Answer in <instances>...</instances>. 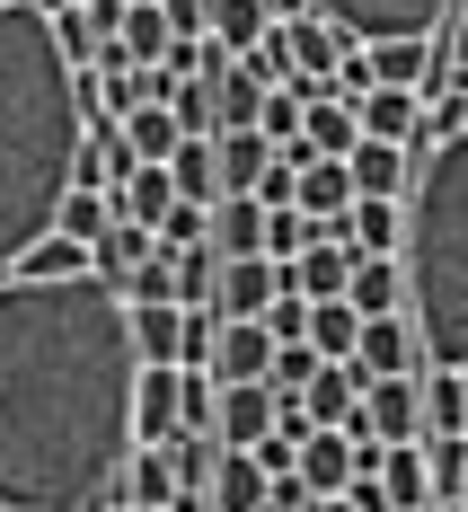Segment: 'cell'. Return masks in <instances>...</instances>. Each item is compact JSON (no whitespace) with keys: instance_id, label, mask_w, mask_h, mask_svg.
<instances>
[{"instance_id":"9","label":"cell","mask_w":468,"mask_h":512,"mask_svg":"<svg viewBox=\"0 0 468 512\" xmlns=\"http://www.w3.org/2000/svg\"><path fill=\"white\" fill-rule=\"evenodd\" d=\"M416 142H380V133H363L354 151H345V168H354V195H398L407 204V186H416Z\"/></svg>"},{"instance_id":"20","label":"cell","mask_w":468,"mask_h":512,"mask_svg":"<svg viewBox=\"0 0 468 512\" xmlns=\"http://www.w3.org/2000/svg\"><path fill=\"white\" fill-rule=\"evenodd\" d=\"M204 89H212V133H239V124H257V106H265V80L248 71V62H239V53H230L221 71H212Z\"/></svg>"},{"instance_id":"21","label":"cell","mask_w":468,"mask_h":512,"mask_svg":"<svg viewBox=\"0 0 468 512\" xmlns=\"http://www.w3.org/2000/svg\"><path fill=\"white\" fill-rule=\"evenodd\" d=\"M265 159H274V142H265L257 124H239V133H212V168H221V195H257Z\"/></svg>"},{"instance_id":"5","label":"cell","mask_w":468,"mask_h":512,"mask_svg":"<svg viewBox=\"0 0 468 512\" xmlns=\"http://www.w3.org/2000/svg\"><path fill=\"white\" fill-rule=\"evenodd\" d=\"M310 9H327L345 36H442V18H451V0H310Z\"/></svg>"},{"instance_id":"16","label":"cell","mask_w":468,"mask_h":512,"mask_svg":"<svg viewBox=\"0 0 468 512\" xmlns=\"http://www.w3.org/2000/svg\"><path fill=\"white\" fill-rule=\"evenodd\" d=\"M345 239H354V256H398L407 248V204L398 195H354L345 204Z\"/></svg>"},{"instance_id":"43","label":"cell","mask_w":468,"mask_h":512,"mask_svg":"<svg viewBox=\"0 0 468 512\" xmlns=\"http://www.w3.org/2000/svg\"><path fill=\"white\" fill-rule=\"evenodd\" d=\"M310 512H354V504H345V495H318V504Z\"/></svg>"},{"instance_id":"27","label":"cell","mask_w":468,"mask_h":512,"mask_svg":"<svg viewBox=\"0 0 468 512\" xmlns=\"http://www.w3.org/2000/svg\"><path fill=\"white\" fill-rule=\"evenodd\" d=\"M168 204H177V177H168V159H133V168H124V186H115V212L159 221Z\"/></svg>"},{"instance_id":"7","label":"cell","mask_w":468,"mask_h":512,"mask_svg":"<svg viewBox=\"0 0 468 512\" xmlns=\"http://www.w3.org/2000/svg\"><path fill=\"white\" fill-rule=\"evenodd\" d=\"M283 283H292V265H274L265 248L257 256H221V274H212V309H221V318H257Z\"/></svg>"},{"instance_id":"33","label":"cell","mask_w":468,"mask_h":512,"mask_svg":"<svg viewBox=\"0 0 468 512\" xmlns=\"http://www.w3.org/2000/svg\"><path fill=\"white\" fill-rule=\"evenodd\" d=\"M177 115H168V98H151V106H124V142H133V159H168L177 151Z\"/></svg>"},{"instance_id":"15","label":"cell","mask_w":468,"mask_h":512,"mask_svg":"<svg viewBox=\"0 0 468 512\" xmlns=\"http://www.w3.org/2000/svg\"><path fill=\"white\" fill-rule=\"evenodd\" d=\"M354 115H363V133H380V142H416V151H424V98H416V89L371 80L363 98H354Z\"/></svg>"},{"instance_id":"14","label":"cell","mask_w":468,"mask_h":512,"mask_svg":"<svg viewBox=\"0 0 468 512\" xmlns=\"http://www.w3.org/2000/svg\"><path fill=\"white\" fill-rule=\"evenodd\" d=\"M265 362H274V336H265V318H221V336H212V380H265Z\"/></svg>"},{"instance_id":"48","label":"cell","mask_w":468,"mask_h":512,"mask_svg":"<svg viewBox=\"0 0 468 512\" xmlns=\"http://www.w3.org/2000/svg\"><path fill=\"white\" fill-rule=\"evenodd\" d=\"M460 433H468V415H460Z\"/></svg>"},{"instance_id":"45","label":"cell","mask_w":468,"mask_h":512,"mask_svg":"<svg viewBox=\"0 0 468 512\" xmlns=\"http://www.w3.org/2000/svg\"><path fill=\"white\" fill-rule=\"evenodd\" d=\"M115 512H159V504H115Z\"/></svg>"},{"instance_id":"10","label":"cell","mask_w":468,"mask_h":512,"mask_svg":"<svg viewBox=\"0 0 468 512\" xmlns=\"http://www.w3.org/2000/svg\"><path fill=\"white\" fill-rule=\"evenodd\" d=\"M354 362H363V371H424L416 318H407V309H371L363 336H354Z\"/></svg>"},{"instance_id":"3","label":"cell","mask_w":468,"mask_h":512,"mask_svg":"<svg viewBox=\"0 0 468 512\" xmlns=\"http://www.w3.org/2000/svg\"><path fill=\"white\" fill-rule=\"evenodd\" d=\"M407 318L424 362H468V124L433 133L407 186Z\"/></svg>"},{"instance_id":"18","label":"cell","mask_w":468,"mask_h":512,"mask_svg":"<svg viewBox=\"0 0 468 512\" xmlns=\"http://www.w3.org/2000/svg\"><path fill=\"white\" fill-rule=\"evenodd\" d=\"M363 62H371V80H389V89H424V71L442 62V36H371Z\"/></svg>"},{"instance_id":"4","label":"cell","mask_w":468,"mask_h":512,"mask_svg":"<svg viewBox=\"0 0 468 512\" xmlns=\"http://www.w3.org/2000/svg\"><path fill=\"white\" fill-rule=\"evenodd\" d=\"M345 433L416 442V433H424V389H416V371H371V380H363V407L345 415Z\"/></svg>"},{"instance_id":"24","label":"cell","mask_w":468,"mask_h":512,"mask_svg":"<svg viewBox=\"0 0 468 512\" xmlns=\"http://www.w3.org/2000/svg\"><path fill=\"white\" fill-rule=\"evenodd\" d=\"M301 477H310V495H345V477H354V442L336 433V424H310L301 433Z\"/></svg>"},{"instance_id":"17","label":"cell","mask_w":468,"mask_h":512,"mask_svg":"<svg viewBox=\"0 0 468 512\" xmlns=\"http://www.w3.org/2000/svg\"><path fill=\"white\" fill-rule=\"evenodd\" d=\"M363 380H371V371H363L354 354L318 362V371H310V389H301V407H310V424H345V415L363 407Z\"/></svg>"},{"instance_id":"36","label":"cell","mask_w":468,"mask_h":512,"mask_svg":"<svg viewBox=\"0 0 468 512\" xmlns=\"http://www.w3.org/2000/svg\"><path fill=\"white\" fill-rule=\"evenodd\" d=\"M318 362H327V354H318L310 336H283V345H274V362H265V389H274V398H301Z\"/></svg>"},{"instance_id":"25","label":"cell","mask_w":468,"mask_h":512,"mask_svg":"<svg viewBox=\"0 0 468 512\" xmlns=\"http://www.w3.org/2000/svg\"><path fill=\"white\" fill-rule=\"evenodd\" d=\"M265 248V204L257 195H221L212 204V256H257Z\"/></svg>"},{"instance_id":"23","label":"cell","mask_w":468,"mask_h":512,"mask_svg":"<svg viewBox=\"0 0 468 512\" xmlns=\"http://www.w3.org/2000/svg\"><path fill=\"white\" fill-rule=\"evenodd\" d=\"M292 204L310 212V221H336V212L354 204V168H345V159H327V151H310V159H301V186H292Z\"/></svg>"},{"instance_id":"35","label":"cell","mask_w":468,"mask_h":512,"mask_svg":"<svg viewBox=\"0 0 468 512\" xmlns=\"http://www.w3.org/2000/svg\"><path fill=\"white\" fill-rule=\"evenodd\" d=\"M301 98H310V71H292V80L265 89V106H257V133H265V142H292V133H301Z\"/></svg>"},{"instance_id":"13","label":"cell","mask_w":468,"mask_h":512,"mask_svg":"<svg viewBox=\"0 0 468 512\" xmlns=\"http://www.w3.org/2000/svg\"><path fill=\"white\" fill-rule=\"evenodd\" d=\"M301 142L327 159H345L354 142H363V115H354V98H336L327 80H310V98H301Z\"/></svg>"},{"instance_id":"34","label":"cell","mask_w":468,"mask_h":512,"mask_svg":"<svg viewBox=\"0 0 468 512\" xmlns=\"http://www.w3.org/2000/svg\"><path fill=\"white\" fill-rule=\"evenodd\" d=\"M380 486H389V504H433V486H424V442H389V451H380Z\"/></svg>"},{"instance_id":"1","label":"cell","mask_w":468,"mask_h":512,"mask_svg":"<svg viewBox=\"0 0 468 512\" xmlns=\"http://www.w3.org/2000/svg\"><path fill=\"white\" fill-rule=\"evenodd\" d=\"M133 327L98 265L0 274V512H98L133 451Z\"/></svg>"},{"instance_id":"46","label":"cell","mask_w":468,"mask_h":512,"mask_svg":"<svg viewBox=\"0 0 468 512\" xmlns=\"http://www.w3.org/2000/svg\"><path fill=\"white\" fill-rule=\"evenodd\" d=\"M389 512H424V504H389Z\"/></svg>"},{"instance_id":"6","label":"cell","mask_w":468,"mask_h":512,"mask_svg":"<svg viewBox=\"0 0 468 512\" xmlns=\"http://www.w3.org/2000/svg\"><path fill=\"white\" fill-rule=\"evenodd\" d=\"M186 424V362H142L133 371V442H168Z\"/></svg>"},{"instance_id":"47","label":"cell","mask_w":468,"mask_h":512,"mask_svg":"<svg viewBox=\"0 0 468 512\" xmlns=\"http://www.w3.org/2000/svg\"><path fill=\"white\" fill-rule=\"evenodd\" d=\"M460 504H468V477H460Z\"/></svg>"},{"instance_id":"39","label":"cell","mask_w":468,"mask_h":512,"mask_svg":"<svg viewBox=\"0 0 468 512\" xmlns=\"http://www.w3.org/2000/svg\"><path fill=\"white\" fill-rule=\"evenodd\" d=\"M239 62H248V71H257L265 89H274V80H292V45H283V18H274V27H265V36H257V45L239 53Z\"/></svg>"},{"instance_id":"8","label":"cell","mask_w":468,"mask_h":512,"mask_svg":"<svg viewBox=\"0 0 468 512\" xmlns=\"http://www.w3.org/2000/svg\"><path fill=\"white\" fill-rule=\"evenodd\" d=\"M265 424H274V389H265V380H221V389H212V442L257 451Z\"/></svg>"},{"instance_id":"41","label":"cell","mask_w":468,"mask_h":512,"mask_svg":"<svg viewBox=\"0 0 468 512\" xmlns=\"http://www.w3.org/2000/svg\"><path fill=\"white\" fill-rule=\"evenodd\" d=\"M442 62L468 80V0H451V18H442Z\"/></svg>"},{"instance_id":"28","label":"cell","mask_w":468,"mask_h":512,"mask_svg":"<svg viewBox=\"0 0 468 512\" xmlns=\"http://www.w3.org/2000/svg\"><path fill=\"white\" fill-rule=\"evenodd\" d=\"M345 301L363 309H407V265L398 256H354V283H345Z\"/></svg>"},{"instance_id":"37","label":"cell","mask_w":468,"mask_h":512,"mask_svg":"<svg viewBox=\"0 0 468 512\" xmlns=\"http://www.w3.org/2000/svg\"><path fill=\"white\" fill-rule=\"evenodd\" d=\"M310 239H318V221L301 204H265V256H274V265H292Z\"/></svg>"},{"instance_id":"38","label":"cell","mask_w":468,"mask_h":512,"mask_svg":"<svg viewBox=\"0 0 468 512\" xmlns=\"http://www.w3.org/2000/svg\"><path fill=\"white\" fill-rule=\"evenodd\" d=\"M151 230H159V248H204V239H212V204H186V195H177Z\"/></svg>"},{"instance_id":"22","label":"cell","mask_w":468,"mask_h":512,"mask_svg":"<svg viewBox=\"0 0 468 512\" xmlns=\"http://www.w3.org/2000/svg\"><path fill=\"white\" fill-rule=\"evenodd\" d=\"M151 248H159V230H151V221H133V212H115V221H106L98 239H89V265H98L106 283H124V274H133V265H142Z\"/></svg>"},{"instance_id":"11","label":"cell","mask_w":468,"mask_h":512,"mask_svg":"<svg viewBox=\"0 0 468 512\" xmlns=\"http://www.w3.org/2000/svg\"><path fill=\"white\" fill-rule=\"evenodd\" d=\"M204 504L212 512H265V460L239 451V442H221L212 451V477H204Z\"/></svg>"},{"instance_id":"40","label":"cell","mask_w":468,"mask_h":512,"mask_svg":"<svg viewBox=\"0 0 468 512\" xmlns=\"http://www.w3.org/2000/svg\"><path fill=\"white\" fill-rule=\"evenodd\" d=\"M318 495H310V477H301V468H274V477H265V512H310Z\"/></svg>"},{"instance_id":"44","label":"cell","mask_w":468,"mask_h":512,"mask_svg":"<svg viewBox=\"0 0 468 512\" xmlns=\"http://www.w3.org/2000/svg\"><path fill=\"white\" fill-rule=\"evenodd\" d=\"M27 9H45V18H53V9H62V0H27Z\"/></svg>"},{"instance_id":"30","label":"cell","mask_w":468,"mask_h":512,"mask_svg":"<svg viewBox=\"0 0 468 512\" xmlns=\"http://www.w3.org/2000/svg\"><path fill=\"white\" fill-rule=\"evenodd\" d=\"M106 221H115V195H98V186H71V195L53 204V239H80V248H89Z\"/></svg>"},{"instance_id":"2","label":"cell","mask_w":468,"mask_h":512,"mask_svg":"<svg viewBox=\"0 0 468 512\" xmlns=\"http://www.w3.org/2000/svg\"><path fill=\"white\" fill-rule=\"evenodd\" d=\"M80 142H89L80 62L62 53L45 9L0 0V274L53 230Z\"/></svg>"},{"instance_id":"32","label":"cell","mask_w":468,"mask_h":512,"mask_svg":"<svg viewBox=\"0 0 468 512\" xmlns=\"http://www.w3.org/2000/svg\"><path fill=\"white\" fill-rule=\"evenodd\" d=\"M115 45L133 53V62H159V53H168V9H159V0H124V18H115Z\"/></svg>"},{"instance_id":"19","label":"cell","mask_w":468,"mask_h":512,"mask_svg":"<svg viewBox=\"0 0 468 512\" xmlns=\"http://www.w3.org/2000/svg\"><path fill=\"white\" fill-rule=\"evenodd\" d=\"M124 327H133V354L142 362L186 354V301H124Z\"/></svg>"},{"instance_id":"26","label":"cell","mask_w":468,"mask_h":512,"mask_svg":"<svg viewBox=\"0 0 468 512\" xmlns=\"http://www.w3.org/2000/svg\"><path fill=\"white\" fill-rule=\"evenodd\" d=\"M168 177H177V195H186V204H221V168H212V133H177V151H168Z\"/></svg>"},{"instance_id":"42","label":"cell","mask_w":468,"mask_h":512,"mask_svg":"<svg viewBox=\"0 0 468 512\" xmlns=\"http://www.w3.org/2000/svg\"><path fill=\"white\" fill-rule=\"evenodd\" d=\"M301 9H310V0H265V18H301Z\"/></svg>"},{"instance_id":"29","label":"cell","mask_w":468,"mask_h":512,"mask_svg":"<svg viewBox=\"0 0 468 512\" xmlns=\"http://www.w3.org/2000/svg\"><path fill=\"white\" fill-rule=\"evenodd\" d=\"M265 27H274V18H265V0H212V9H204V36H212L221 53H248Z\"/></svg>"},{"instance_id":"31","label":"cell","mask_w":468,"mask_h":512,"mask_svg":"<svg viewBox=\"0 0 468 512\" xmlns=\"http://www.w3.org/2000/svg\"><path fill=\"white\" fill-rule=\"evenodd\" d=\"M354 336H363V309L345 301V292H327V301H310V345H318L327 362H336V354H354Z\"/></svg>"},{"instance_id":"12","label":"cell","mask_w":468,"mask_h":512,"mask_svg":"<svg viewBox=\"0 0 468 512\" xmlns=\"http://www.w3.org/2000/svg\"><path fill=\"white\" fill-rule=\"evenodd\" d=\"M283 45H292V71H310V80H327L345 53L363 45V36H345L327 9H301V18H283Z\"/></svg>"}]
</instances>
